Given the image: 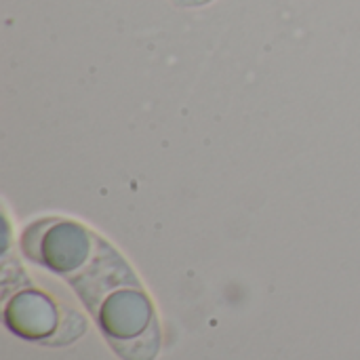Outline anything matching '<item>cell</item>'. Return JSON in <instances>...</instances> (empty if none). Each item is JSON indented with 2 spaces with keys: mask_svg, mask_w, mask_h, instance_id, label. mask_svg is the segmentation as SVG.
<instances>
[{
  "mask_svg": "<svg viewBox=\"0 0 360 360\" xmlns=\"http://www.w3.org/2000/svg\"><path fill=\"white\" fill-rule=\"evenodd\" d=\"M179 4H200V2H207V0H177Z\"/></svg>",
  "mask_w": 360,
  "mask_h": 360,
  "instance_id": "3957f363",
  "label": "cell"
},
{
  "mask_svg": "<svg viewBox=\"0 0 360 360\" xmlns=\"http://www.w3.org/2000/svg\"><path fill=\"white\" fill-rule=\"evenodd\" d=\"M4 321L13 333L34 342H51L61 329L55 302L36 289H25L6 304Z\"/></svg>",
  "mask_w": 360,
  "mask_h": 360,
  "instance_id": "7a4b0ae2",
  "label": "cell"
},
{
  "mask_svg": "<svg viewBox=\"0 0 360 360\" xmlns=\"http://www.w3.org/2000/svg\"><path fill=\"white\" fill-rule=\"evenodd\" d=\"M23 251L70 281L122 359L156 356L160 335L152 302L105 240L74 221H42L23 234Z\"/></svg>",
  "mask_w": 360,
  "mask_h": 360,
  "instance_id": "6da1fadb",
  "label": "cell"
}]
</instances>
